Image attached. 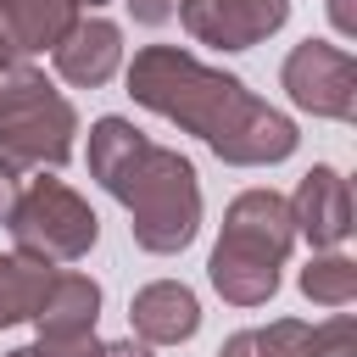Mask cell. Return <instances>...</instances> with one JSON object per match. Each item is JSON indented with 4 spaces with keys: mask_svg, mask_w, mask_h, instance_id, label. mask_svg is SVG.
I'll return each instance as SVG.
<instances>
[{
    "mask_svg": "<svg viewBox=\"0 0 357 357\" xmlns=\"http://www.w3.org/2000/svg\"><path fill=\"white\" fill-rule=\"evenodd\" d=\"M128 95L206 139L234 167H268L296 151V123L284 112L257 100L234 73H218L178 45H145L128 67Z\"/></svg>",
    "mask_w": 357,
    "mask_h": 357,
    "instance_id": "1",
    "label": "cell"
},
{
    "mask_svg": "<svg viewBox=\"0 0 357 357\" xmlns=\"http://www.w3.org/2000/svg\"><path fill=\"white\" fill-rule=\"evenodd\" d=\"M89 173L128 206L134 245H145L156 257H173L195 240V229H201L195 167L178 151L145 139L128 117H100L89 128Z\"/></svg>",
    "mask_w": 357,
    "mask_h": 357,
    "instance_id": "2",
    "label": "cell"
},
{
    "mask_svg": "<svg viewBox=\"0 0 357 357\" xmlns=\"http://www.w3.org/2000/svg\"><path fill=\"white\" fill-rule=\"evenodd\" d=\"M296 245V223H290V201L273 190H245L229 201L223 212V234L212 245V284L223 301L234 307H262L279 290V268Z\"/></svg>",
    "mask_w": 357,
    "mask_h": 357,
    "instance_id": "3",
    "label": "cell"
},
{
    "mask_svg": "<svg viewBox=\"0 0 357 357\" xmlns=\"http://www.w3.org/2000/svg\"><path fill=\"white\" fill-rule=\"evenodd\" d=\"M78 112L28 61L0 67V156L11 167H61L73 156Z\"/></svg>",
    "mask_w": 357,
    "mask_h": 357,
    "instance_id": "4",
    "label": "cell"
},
{
    "mask_svg": "<svg viewBox=\"0 0 357 357\" xmlns=\"http://www.w3.org/2000/svg\"><path fill=\"white\" fill-rule=\"evenodd\" d=\"M6 229H11V240H17V257H33V262L61 268V262H78V257L95 245L100 218H95L89 201H84L78 190H67L61 178H33V184L17 195Z\"/></svg>",
    "mask_w": 357,
    "mask_h": 357,
    "instance_id": "5",
    "label": "cell"
},
{
    "mask_svg": "<svg viewBox=\"0 0 357 357\" xmlns=\"http://www.w3.org/2000/svg\"><path fill=\"white\" fill-rule=\"evenodd\" d=\"M279 84L312 117H335V123H351L357 117V61H351V50H340L329 39H301L284 56Z\"/></svg>",
    "mask_w": 357,
    "mask_h": 357,
    "instance_id": "6",
    "label": "cell"
},
{
    "mask_svg": "<svg viewBox=\"0 0 357 357\" xmlns=\"http://www.w3.org/2000/svg\"><path fill=\"white\" fill-rule=\"evenodd\" d=\"M284 17H290V0H178L184 33L212 50H251L268 33H279Z\"/></svg>",
    "mask_w": 357,
    "mask_h": 357,
    "instance_id": "7",
    "label": "cell"
},
{
    "mask_svg": "<svg viewBox=\"0 0 357 357\" xmlns=\"http://www.w3.org/2000/svg\"><path fill=\"white\" fill-rule=\"evenodd\" d=\"M218 357H357V318L351 312H335L324 324L273 318L268 329L229 335Z\"/></svg>",
    "mask_w": 357,
    "mask_h": 357,
    "instance_id": "8",
    "label": "cell"
},
{
    "mask_svg": "<svg viewBox=\"0 0 357 357\" xmlns=\"http://www.w3.org/2000/svg\"><path fill=\"white\" fill-rule=\"evenodd\" d=\"M95 318H100V284L78 268H56L33 312L39 346H95Z\"/></svg>",
    "mask_w": 357,
    "mask_h": 357,
    "instance_id": "9",
    "label": "cell"
},
{
    "mask_svg": "<svg viewBox=\"0 0 357 357\" xmlns=\"http://www.w3.org/2000/svg\"><path fill=\"white\" fill-rule=\"evenodd\" d=\"M290 223L312 240V251H335L351 234V184L335 167H312L290 195Z\"/></svg>",
    "mask_w": 357,
    "mask_h": 357,
    "instance_id": "10",
    "label": "cell"
},
{
    "mask_svg": "<svg viewBox=\"0 0 357 357\" xmlns=\"http://www.w3.org/2000/svg\"><path fill=\"white\" fill-rule=\"evenodd\" d=\"M128 324H134V335H139L145 346H178V340H190V335L201 329V301H195V290L178 284V279H156V284L134 290Z\"/></svg>",
    "mask_w": 357,
    "mask_h": 357,
    "instance_id": "11",
    "label": "cell"
},
{
    "mask_svg": "<svg viewBox=\"0 0 357 357\" xmlns=\"http://www.w3.org/2000/svg\"><path fill=\"white\" fill-rule=\"evenodd\" d=\"M50 56H56V73H61L67 84L100 89V84L117 73V61H123V28L106 22V17H78V28H73Z\"/></svg>",
    "mask_w": 357,
    "mask_h": 357,
    "instance_id": "12",
    "label": "cell"
},
{
    "mask_svg": "<svg viewBox=\"0 0 357 357\" xmlns=\"http://www.w3.org/2000/svg\"><path fill=\"white\" fill-rule=\"evenodd\" d=\"M78 28V0H0V39L11 56L56 50Z\"/></svg>",
    "mask_w": 357,
    "mask_h": 357,
    "instance_id": "13",
    "label": "cell"
},
{
    "mask_svg": "<svg viewBox=\"0 0 357 357\" xmlns=\"http://www.w3.org/2000/svg\"><path fill=\"white\" fill-rule=\"evenodd\" d=\"M50 273H56L50 262H33V257H0V329H6V324H22V318L39 312Z\"/></svg>",
    "mask_w": 357,
    "mask_h": 357,
    "instance_id": "14",
    "label": "cell"
},
{
    "mask_svg": "<svg viewBox=\"0 0 357 357\" xmlns=\"http://www.w3.org/2000/svg\"><path fill=\"white\" fill-rule=\"evenodd\" d=\"M301 296L318 307H351L357 301V262L340 251H324L301 268Z\"/></svg>",
    "mask_w": 357,
    "mask_h": 357,
    "instance_id": "15",
    "label": "cell"
},
{
    "mask_svg": "<svg viewBox=\"0 0 357 357\" xmlns=\"http://www.w3.org/2000/svg\"><path fill=\"white\" fill-rule=\"evenodd\" d=\"M128 11H134V22L156 28V22H167V17L178 11V0H128Z\"/></svg>",
    "mask_w": 357,
    "mask_h": 357,
    "instance_id": "16",
    "label": "cell"
},
{
    "mask_svg": "<svg viewBox=\"0 0 357 357\" xmlns=\"http://www.w3.org/2000/svg\"><path fill=\"white\" fill-rule=\"evenodd\" d=\"M17 195H22V178H17V167L0 156V223L11 218V206H17Z\"/></svg>",
    "mask_w": 357,
    "mask_h": 357,
    "instance_id": "17",
    "label": "cell"
},
{
    "mask_svg": "<svg viewBox=\"0 0 357 357\" xmlns=\"http://www.w3.org/2000/svg\"><path fill=\"white\" fill-rule=\"evenodd\" d=\"M89 357H151V346L145 340H95Z\"/></svg>",
    "mask_w": 357,
    "mask_h": 357,
    "instance_id": "18",
    "label": "cell"
},
{
    "mask_svg": "<svg viewBox=\"0 0 357 357\" xmlns=\"http://www.w3.org/2000/svg\"><path fill=\"white\" fill-rule=\"evenodd\" d=\"M329 17H335V33H357V17H351V0H329Z\"/></svg>",
    "mask_w": 357,
    "mask_h": 357,
    "instance_id": "19",
    "label": "cell"
},
{
    "mask_svg": "<svg viewBox=\"0 0 357 357\" xmlns=\"http://www.w3.org/2000/svg\"><path fill=\"white\" fill-rule=\"evenodd\" d=\"M6 61H17V56H11V45H6V39H0V67H6Z\"/></svg>",
    "mask_w": 357,
    "mask_h": 357,
    "instance_id": "20",
    "label": "cell"
},
{
    "mask_svg": "<svg viewBox=\"0 0 357 357\" xmlns=\"http://www.w3.org/2000/svg\"><path fill=\"white\" fill-rule=\"evenodd\" d=\"M6 357H33V346H17V351H6Z\"/></svg>",
    "mask_w": 357,
    "mask_h": 357,
    "instance_id": "21",
    "label": "cell"
},
{
    "mask_svg": "<svg viewBox=\"0 0 357 357\" xmlns=\"http://www.w3.org/2000/svg\"><path fill=\"white\" fill-rule=\"evenodd\" d=\"M78 6H106V0H78Z\"/></svg>",
    "mask_w": 357,
    "mask_h": 357,
    "instance_id": "22",
    "label": "cell"
}]
</instances>
